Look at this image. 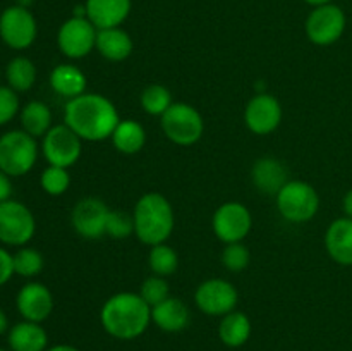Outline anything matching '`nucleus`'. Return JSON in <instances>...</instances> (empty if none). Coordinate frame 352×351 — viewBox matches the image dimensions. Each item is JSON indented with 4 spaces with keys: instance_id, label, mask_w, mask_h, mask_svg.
I'll return each mask as SVG.
<instances>
[{
    "instance_id": "obj_21",
    "label": "nucleus",
    "mask_w": 352,
    "mask_h": 351,
    "mask_svg": "<svg viewBox=\"0 0 352 351\" xmlns=\"http://www.w3.org/2000/svg\"><path fill=\"white\" fill-rule=\"evenodd\" d=\"M96 50L103 58L110 62L126 61L134 50L133 38L120 26L98 30V33H96Z\"/></svg>"
},
{
    "instance_id": "obj_42",
    "label": "nucleus",
    "mask_w": 352,
    "mask_h": 351,
    "mask_svg": "<svg viewBox=\"0 0 352 351\" xmlns=\"http://www.w3.org/2000/svg\"><path fill=\"white\" fill-rule=\"evenodd\" d=\"M0 351H6V350H2V348H0Z\"/></svg>"
},
{
    "instance_id": "obj_22",
    "label": "nucleus",
    "mask_w": 352,
    "mask_h": 351,
    "mask_svg": "<svg viewBox=\"0 0 352 351\" xmlns=\"http://www.w3.org/2000/svg\"><path fill=\"white\" fill-rule=\"evenodd\" d=\"M10 351H47L48 350V336L47 330L38 322H24L16 323L9 330L7 336Z\"/></svg>"
},
{
    "instance_id": "obj_4",
    "label": "nucleus",
    "mask_w": 352,
    "mask_h": 351,
    "mask_svg": "<svg viewBox=\"0 0 352 351\" xmlns=\"http://www.w3.org/2000/svg\"><path fill=\"white\" fill-rule=\"evenodd\" d=\"M277 209L285 220L305 224L315 219L320 210V196L309 182L292 179L275 196Z\"/></svg>"
},
{
    "instance_id": "obj_35",
    "label": "nucleus",
    "mask_w": 352,
    "mask_h": 351,
    "mask_svg": "<svg viewBox=\"0 0 352 351\" xmlns=\"http://www.w3.org/2000/svg\"><path fill=\"white\" fill-rule=\"evenodd\" d=\"M19 112V98L10 86H0V126L10 123Z\"/></svg>"
},
{
    "instance_id": "obj_23",
    "label": "nucleus",
    "mask_w": 352,
    "mask_h": 351,
    "mask_svg": "<svg viewBox=\"0 0 352 351\" xmlns=\"http://www.w3.org/2000/svg\"><path fill=\"white\" fill-rule=\"evenodd\" d=\"M50 86L67 100L86 93V74L74 64H58L50 72Z\"/></svg>"
},
{
    "instance_id": "obj_37",
    "label": "nucleus",
    "mask_w": 352,
    "mask_h": 351,
    "mask_svg": "<svg viewBox=\"0 0 352 351\" xmlns=\"http://www.w3.org/2000/svg\"><path fill=\"white\" fill-rule=\"evenodd\" d=\"M12 195V182H10V176H7L6 172L0 171V203L10 200Z\"/></svg>"
},
{
    "instance_id": "obj_3",
    "label": "nucleus",
    "mask_w": 352,
    "mask_h": 351,
    "mask_svg": "<svg viewBox=\"0 0 352 351\" xmlns=\"http://www.w3.org/2000/svg\"><path fill=\"white\" fill-rule=\"evenodd\" d=\"M134 234L148 246L167 243L175 227L170 202L160 193H146L136 202L133 212Z\"/></svg>"
},
{
    "instance_id": "obj_18",
    "label": "nucleus",
    "mask_w": 352,
    "mask_h": 351,
    "mask_svg": "<svg viewBox=\"0 0 352 351\" xmlns=\"http://www.w3.org/2000/svg\"><path fill=\"white\" fill-rule=\"evenodd\" d=\"M325 248L336 264L352 265V219L340 217L329 226L325 233Z\"/></svg>"
},
{
    "instance_id": "obj_14",
    "label": "nucleus",
    "mask_w": 352,
    "mask_h": 351,
    "mask_svg": "<svg viewBox=\"0 0 352 351\" xmlns=\"http://www.w3.org/2000/svg\"><path fill=\"white\" fill-rule=\"evenodd\" d=\"M110 209L103 200L95 196L81 198L72 209V227L79 236L86 240H98L105 236L107 219H109Z\"/></svg>"
},
{
    "instance_id": "obj_30",
    "label": "nucleus",
    "mask_w": 352,
    "mask_h": 351,
    "mask_svg": "<svg viewBox=\"0 0 352 351\" xmlns=\"http://www.w3.org/2000/svg\"><path fill=\"white\" fill-rule=\"evenodd\" d=\"M41 188L47 195L50 196H60L71 186V176L69 171L64 167H57V165H48L43 172H41Z\"/></svg>"
},
{
    "instance_id": "obj_20",
    "label": "nucleus",
    "mask_w": 352,
    "mask_h": 351,
    "mask_svg": "<svg viewBox=\"0 0 352 351\" xmlns=\"http://www.w3.org/2000/svg\"><path fill=\"white\" fill-rule=\"evenodd\" d=\"M251 179H253V184L256 186L258 191L277 196V193L289 181V176L287 169L280 160L274 157H263L254 162Z\"/></svg>"
},
{
    "instance_id": "obj_1",
    "label": "nucleus",
    "mask_w": 352,
    "mask_h": 351,
    "mask_svg": "<svg viewBox=\"0 0 352 351\" xmlns=\"http://www.w3.org/2000/svg\"><path fill=\"white\" fill-rule=\"evenodd\" d=\"M119 123L117 107L100 93H82L65 103L64 124L82 141L109 140Z\"/></svg>"
},
{
    "instance_id": "obj_26",
    "label": "nucleus",
    "mask_w": 352,
    "mask_h": 351,
    "mask_svg": "<svg viewBox=\"0 0 352 351\" xmlns=\"http://www.w3.org/2000/svg\"><path fill=\"white\" fill-rule=\"evenodd\" d=\"M21 126L33 138L45 136L52 127V112L47 103L40 100L26 103L21 110Z\"/></svg>"
},
{
    "instance_id": "obj_27",
    "label": "nucleus",
    "mask_w": 352,
    "mask_h": 351,
    "mask_svg": "<svg viewBox=\"0 0 352 351\" xmlns=\"http://www.w3.org/2000/svg\"><path fill=\"white\" fill-rule=\"evenodd\" d=\"M6 76L14 92H28L36 81V67L28 57H16L7 65Z\"/></svg>"
},
{
    "instance_id": "obj_8",
    "label": "nucleus",
    "mask_w": 352,
    "mask_h": 351,
    "mask_svg": "<svg viewBox=\"0 0 352 351\" xmlns=\"http://www.w3.org/2000/svg\"><path fill=\"white\" fill-rule=\"evenodd\" d=\"M36 231V220L33 213L16 200H6L0 203V241L12 246H21L31 241Z\"/></svg>"
},
{
    "instance_id": "obj_2",
    "label": "nucleus",
    "mask_w": 352,
    "mask_h": 351,
    "mask_svg": "<svg viewBox=\"0 0 352 351\" xmlns=\"http://www.w3.org/2000/svg\"><path fill=\"white\" fill-rule=\"evenodd\" d=\"M100 322L105 332L116 339H136L150 327L151 306L140 292H117L103 303Z\"/></svg>"
},
{
    "instance_id": "obj_41",
    "label": "nucleus",
    "mask_w": 352,
    "mask_h": 351,
    "mask_svg": "<svg viewBox=\"0 0 352 351\" xmlns=\"http://www.w3.org/2000/svg\"><path fill=\"white\" fill-rule=\"evenodd\" d=\"M306 3H309L311 7H320V6H325V3H332L333 0H305Z\"/></svg>"
},
{
    "instance_id": "obj_13",
    "label": "nucleus",
    "mask_w": 352,
    "mask_h": 351,
    "mask_svg": "<svg viewBox=\"0 0 352 351\" xmlns=\"http://www.w3.org/2000/svg\"><path fill=\"white\" fill-rule=\"evenodd\" d=\"M239 301V292L226 279L203 281L195 291V303L203 313L210 317H223L234 312Z\"/></svg>"
},
{
    "instance_id": "obj_9",
    "label": "nucleus",
    "mask_w": 352,
    "mask_h": 351,
    "mask_svg": "<svg viewBox=\"0 0 352 351\" xmlns=\"http://www.w3.org/2000/svg\"><path fill=\"white\" fill-rule=\"evenodd\" d=\"M41 150L48 165L69 169L81 157L82 140L67 124H57V126H52L50 131L43 136Z\"/></svg>"
},
{
    "instance_id": "obj_25",
    "label": "nucleus",
    "mask_w": 352,
    "mask_h": 351,
    "mask_svg": "<svg viewBox=\"0 0 352 351\" xmlns=\"http://www.w3.org/2000/svg\"><path fill=\"white\" fill-rule=\"evenodd\" d=\"M251 336V320L246 313L234 312L222 317L219 323V337L226 346L241 348L248 343Z\"/></svg>"
},
{
    "instance_id": "obj_36",
    "label": "nucleus",
    "mask_w": 352,
    "mask_h": 351,
    "mask_svg": "<svg viewBox=\"0 0 352 351\" xmlns=\"http://www.w3.org/2000/svg\"><path fill=\"white\" fill-rule=\"evenodd\" d=\"M14 274V260L12 255L7 250L0 248V286L6 284Z\"/></svg>"
},
{
    "instance_id": "obj_6",
    "label": "nucleus",
    "mask_w": 352,
    "mask_h": 351,
    "mask_svg": "<svg viewBox=\"0 0 352 351\" xmlns=\"http://www.w3.org/2000/svg\"><path fill=\"white\" fill-rule=\"evenodd\" d=\"M38 145L26 131H9L0 136V171L7 176H24L34 167Z\"/></svg>"
},
{
    "instance_id": "obj_31",
    "label": "nucleus",
    "mask_w": 352,
    "mask_h": 351,
    "mask_svg": "<svg viewBox=\"0 0 352 351\" xmlns=\"http://www.w3.org/2000/svg\"><path fill=\"white\" fill-rule=\"evenodd\" d=\"M14 274L23 277H34L43 270V257L34 248H21L16 255H12Z\"/></svg>"
},
{
    "instance_id": "obj_17",
    "label": "nucleus",
    "mask_w": 352,
    "mask_h": 351,
    "mask_svg": "<svg viewBox=\"0 0 352 351\" xmlns=\"http://www.w3.org/2000/svg\"><path fill=\"white\" fill-rule=\"evenodd\" d=\"M131 0H86V17L96 30L119 28L131 12Z\"/></svg>"
},
{
    "instance_id": "obj_28",
    "label": "nucleus",
    "mask_w": 352,
    "mask_h": 351,
    "mask_svg": "<svg viewBox=\"0 0 352 351\" xmlns=\"http://www.w3.org/2000/svg\"><path fill=\"white\" fill-rule=\"evenodd\" d=\"M148 265H150L151 272L160 277H168L174 274L179 267V257L177 251L168 244H155L150 248V255H148Z\"/></svg>"
},
{
    "instance_id": "obj_34",
    "label": "nucleus",
    "mask_w": 352,
    "mask_h": 351,
    "mask_svg": "<svg viewBox=\"0 0 352 351\" xmlns=\"http://www.w3.org/2000/svg\"><path fill=\"white\" fill-rule=\"evenodd\" d=\"M250 250L241 243H230L226 244L222 251V264L227 270L230 272H241L250 265Z\"/></svg>"
},
{
    "instance_id": "obj_24",
    "label": "nucleus",
    "mask_w": 352,
    "mask_h": 351,
    "mask_svg": "<svg viewBox=\"0 0 352 351\" xmlns=\"http://www.w3.org/2000/svg\"><path fill=\"white\" fill-rule=\"evenodd\" d=\"M110 140H112L117 151L134 155L143 150V147L146 145V131L138 120L120 119Z\"/></svg>"
},
{
    "instance_id": "obj_16",
    "label": "nucleus",
    "mask_w": 352,
    "mask_h": 351,
    "mask_svg": "<svg viewBox=\"0 0 352 351\" xmlns=\"http://www.w3.org/2000/svg\"><path fill=\"white\" fill-rule=\"evenodd\" d=\"M16 305L24 320L41 323L54 312V296L41 282H30L17 292Z\"/></svg>"
},
{
    "instance_id": "obj_39",
    "label": "nucleus",
    "mask_w": 352,
    "mask_h": 351,
    "mask_svg": "<svg viewBox=\"0 0 352 351\" xmlns=\"http://www.w3.org/2000/svg\"><path fill=\"white\" fill-rule=\"evenodd\" d=\"M47 351H81L76 346H71V344H55V346L48 348Z\"/></svg>"
},
{
    "instance_id": "obj_29",
    "label": "nucleus",
    "mask_w": 352,
    "mask_h": 351,
    "mask_svg": "<svg viewBox=\"0 0 352 351\" xmlns=\"http://www.w3.org/2000/svg\"><path fill=\"white\" fill-rule=\"evenodd\" d=\"M141 107L150 116H164L168 107L174 103L172 93L167 86L164 85H150L141 92Z\"/></svg>"
},
{
    "instance_id": "obj_15",
    "label": "nucleus",
    "mask_w": 352,
    "mask_h": 351,
    "mask_svg": "<svg viewBox=\"0 0 352 351\" xmlns=\"http://www.w3.org/2000/svg\"><path fill=\"white\" fill-rule=\"evenodd\" d=\"M244 123L251 133L260 136L274 133L282 123L280 102L268 93H256L248 102L244 110Z\"/></svg>"
},
{
    "instance_id": "obj_33",
    "label": "nucleus",
    "mask_w": 352,
    "mask_h": 351,
    "mask_svg": "<svg viewBox=\"0 0 352 351\" xmlns=\"http://www.w3.org/2000/svg\"><path fill=\"white\" fill-rule=\"evenodd\" d=\"M113 240H126L131 234H134V219L133 215L120 210H110L109 219H107V231Z\"/></svg>"
},
{
    "instance_id": "obj_7",
    "label": "nucleus",
    "mask_w": 352,
    "mask_h": 351,
    "mask_svg": "<svg viewBox=\"0 0 352 351\" xmlns=\"http://www.w3.org/2000/svg\"><path fill=\"white\" fill-rule=\"evenodd\" d=\"M347 26L346 12L336 3L313 7L306 19V36L318 47H329L342 38Z\"/></svg>"
},
{
    "instance_id": "obj_19",
    "label": "nucleus",
    "mask_w": 352,
    "mask_h": 351,
    "mask_svg": "<svg viewBox=\"0 0 352 351\" xmlns=\"http://www.w3.org/2000/svg\"><path fill=\"white\" fill-rule=\"evenodd\" d=\"M151 322L164 332H181L191 322V312L182 299L168 296L151 308Z\"/></svg>"
},
{
    "instance_id": "obj_11",
    "label": "nucleus",
    "mask_w": 352,
    "mask_h": 351,
    "mask_svg": "<svg viewBox=\"0 0 352 351\" xmlns=\"http://www.w3.org/2000/svg\"><path fill=\"white\" fill-rule=\"evenodd\" d=\"M253 227V217L241 202H227L215 210L212 229L222 243H241Z\"/></svg>"
},
{
    "instance_id": "obj_38",
    "label": "nucleus",
    "mask_w": 352,
    "mask_h": 351,
    "mask_svg": "<svg viewBox=\"0 0 352 351\" xmlns=\"http://www.w3.org/2000/svg\"><path fill=\"white\" fill-rule=\"evenodd\" d=\"M342 209H344V213H346V217L352 219V188L346 193V196H344Z\"/></svg>"
},
{
    "instance_id": "obj_10",
    "label": "nucleus",
    "mask_w": 352,
    "mask_h": 351,
    "mask_svg": "<svg viewBox=\"0 0 352 351\" xmlns=\"http://www.w3.org/2000/svg\"><path fill=\"white\" fill-rule=\"evenodd\" d=\"M38 24L24 6H10L0 14V38L7 47L24 50L36 40Z\"/></svg>"
},
{
    "instance_id": "obj_32",
    "label": "nucleus",
    "mask_w": 352,
    "mask_h": 351,
    "mask_svg": "<svg viewBox=\"0 0 352 351\" xmlns=\"http://www.w3.org/2000/svg\"><path fill=\"white\" fill-rule=\"evenodd\" d=\"M140 295L141 298H143L151 308H153V306L160 305L162 301H165V299L170 296V289H168V284L167 281H165V277H160V275L153 274L151 277L144 279V282L141 284Z\"/></svg>"
},
{
    "instance_id": "obj_5",
    "label": "nucleus",
    "mask_w": 352,
    "mask_h": 351,
    "mask_svg": "<svg viewBox=\"0 0 352 351\" xmlns=\"http://www.w3.org/2000/svg\"><path fill=\"white\" fill-rule=\"evenodd\" d=\"M160 126L165 136L175 145L191 147L201 140L205 133V120L198 109L186 102H174L160 117Z\"/></svg>"
},
{
    "instance_id": "obj_12",
    "label": "nucleus",
    "mask_w": 352,
    "mask_h": 351,
    "mask_svg": "<svg viewBox=\"0 0 352 351\" xmlns=\"http://www.w3.org/2000/svg\"><path fill=\"white\" fill-rule=\"evenodd\" d=\"M96 33L98 30L88 17L72 16L58 28V48L67 58H82L96 48Z\"/></svg>"
},
{
    "instance_id": "obj_40",
    "label": "nucleus",
    "mask_w": 352,
    "mask_h": 351,
    "mask_svg": "<svg viewBox=\"0 0 352 351\" xmlns=\"http://www.w3.org/2000/svg\"><path fill=\"white\" fill-rule=\"evenodd\" d=\"M9 329V320H7V315L3 313V310L0 308V334H3Z\"/></svg>"
}]
</instances>
